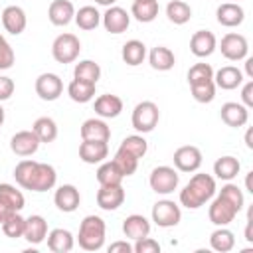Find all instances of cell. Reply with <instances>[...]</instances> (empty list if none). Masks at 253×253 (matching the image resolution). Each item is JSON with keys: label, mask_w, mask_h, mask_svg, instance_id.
<instances>
[{"label": "cell", "mask_w": 253, "mask_h": 253, "mask_svg": "<svg viewBox=\"0 0 253 253\" xmlns=\"http://www.w3.org/2000/svg\"><path fill=\"white\" fill-rule=\"evenodd\" d=\"M215 196V178L210 174H194L180 190V204L188 210H198Z\"/></svg>", "instance_id": "1"}, {"label": "cell", "mask_w": 253, "mask_h": 253, "mask_svg": "<svg viewBox=\"0 0 253 253\" xmlns=\"http://www.w3.org/2000/svg\"><path fill=\"white\" fill-rule=\"evenodd\" d=\"M105 233H107V225L103 217L85 215L79 225V235H77L79 247L85 251H99L105 245Z\"/></svg>", "instance_id": "2"}, {"label": "cell", "mask_w": 253, "mask_h": 253, "mask_svg": "<svg viewBox=\"0 0 253 253\" xmlns=\"http://www.w3.org/2000/svg\"><path fill=\"white\" fill-rule=\"evenodd\" d=\"M81 51V42L75 34H59L51 43V55L57 63H73Z\"/></svg>", "instance_id": "3"}, {"label": "cell", "mask_w": 253, "mask_h": 253, "mask_svg": "<svg viewBox=\"0 0 253 253\" xmlns=\"http://www.w3.org/2000/svg\"><path fill=\"white\" fill-rule=\"evenodd\" d=\"M158 119H160V111H158V105L152 103V101H142L134 107L132 111V117H130V123H132V128L136 132H150L154 130V126L158 125Z\"/></svg>", "instance_id": "4"}, {"label": "cell", "mask_w": 253, "mask_h": 253, "mask_svg": "<svg viewBox=\"0 0 253 253\" xmlns=\"http://www.w3.org/2000/svg\"><path fill=\"white\" fill-rule=\"evenodd\" d=\"M178 182H180V176L172 166H156L150 172V178H148V184H150L152 192L162 194V196L172 194L178 188Z\"/></svg>", "instance_id": "5"}, {"label": "cell", "mask_w": 253, "mask_h": 253, "mask_svg": "<svg viewBox=\"0 0 253 253\" xmlns=\"http://www.w3.org/2000/svg\"><path fill=\"white\" fill-rule=\"evenodd\" d=\"M219 49H221V55L225 59H229V61H241L249 53V43H247V38L243 34L229 32V34H225L221 38Z\"/></svg>", "instance_id": "6"}, {"label": "cell", "mask_w": 253, "mask_h": 253, "mask_svg": "<svg viewBox=\"0 0 253 253\" xmlns=\"http://www.w3.org/2000/svg\"><path fill=\"white\" fill-rule=\"evenodd\" d=\"M182 219L180 206L174 204L172 200H158L152 206V221L158 227H174Z\"/></svg>", "instance_id": "7"}, {"label": "cell", "mask_w": 253, "mask_h": 253, "mask_svg": "<svg viewBox=\"0 0 253 253\" xmlns=\"http://www.w3.org/2000/svg\"><path fill=\"white\" fill-rule=\"evenodd\" d=\"M36 93L42 101H55L63 93V81L55 73H42L36 79Z\"/></svg>", "instance_id": "8"}, {"label": "cell", "mask_w": 253, "mask_h": 253, "mask_svg": "<svg viewBox=\"0 0 253 253\" xmlns=\"http://www.w3.org/2000/svg\"><path fill=\"white\" fill-rule=\"evenodd\" d=\"M239 211L223 198V196H215L213 198V202L210 204V210H208V217H210V221L213 223V225H217V227H221V225H229L233 219H235V215H237Z\"/></svg>", "instance_id": "9"}, {"label": "cell", "mask_w": 253, "mask_h": 253, "mask_svg": "<svg viewBox=\"0 0 253 253\" xmlns=\"http://www.w3.org/2000/svg\"><path fill=\"white\" fill-rule=\"evenodd\" d=\"M55 182H57L55 168L51 164L38 162L36 168H34V174H32L28 190H32V192H47V190H51L55 186Z\"/></svg>", "instance_id": "10"}, {"label": "cell", "mask_w": 253, "mask_h": 253, "mask_svg": "<svg viewBox=\"0 0 253 253\" xmlns=\"http://www.w3.org/2000/svg\"><path fill=\"white\" fill-rule=\"evenodd\" d=\"M40 144H42V142H40V138L36 136L34 130H18V132L10 138V150H12L16 156H22V158L36 154L38 148H40Z\"/></svg>", "instance_id": "11"}, {"label": "cell", "mask_w": 253, "mask_h": 253, "mask_svg": "<svg viewBox=\"0 0 253 253\" xmlns=\"http://www.w3.org/2000/svg\"><path fill=\"white\" fill-rule=\"evenodd\" d=\"M174 166L180 172H196L202 166V150L194 144L180 146L174 152Z\"/></svg>", "instance_id": "12"}, {"label": "cell", "mask_w": 253, "mask_h": 253, "mask_svg": "<svg viewBox=\"0 0 253 253\" xmlns=\"http://www.w3.org/2000/svg\"><path fill=\"white\" fill-rule=\"evenodd\" d=\"M101 22H103V26H105V30L109 34H115L117 36V34L126 32V28L130 24V16L121 6H109L107 12L101 16Z\"/></svg>", "instance_id": "13"}, {"label": "cell", "mask_w": 253, "mask_h": 253, "mask_svg": "<svg viewBox=\"0 0 253 253\" xmlns=\"http://www.w3.org/2000/svg\"><path fill=\"white\" fill-rule=\"evenodd\" d=\"M53 204H55V208H57L59 211L71 213V211H75V210L79 208V204H81V194H79V190H77L73 184H63V186H59V188L55 190V194H53Z\"/></svg>", "instance_id": "14"}, {"label": "cell", "mask_w": 253, "mask_h": 253, "mask_svg": "<svg viewBox=\"0 0 253 253\" xmlns=\"http://www.w3.org/2000/svg\"><path fill=\"white\" fill-rule=\"evenodd\" d=\"M217 47V40L210 30H198L190 38V51L196 57H210Z\"/></svg>", "instance_id": "15"}, {"label": "cell", "mask_w": 253, "mask_h": 253, "mask_svg": "<svg viewBox=\"0 0 253 253\" xmlns=\"http://www.w3.org/2000/svg\"><path fill=\"white\" fill-rule=\"evenodd\" d=\"M219 117H221V121H223L227 126L239 128V126H245V125H247V121H249V109H247L245 105H241V103L229 101V103H223V105H221Z\"/></svg>", "instance_id": "16"}, {"label": "cell", "mask_w": 253, "mask_h": 253, "mask_svg": "<svg viewBox=\"0 0 253 253\" xmlns=\"http://www.w3.org/2000/svg\"><path fill=\"white\" fill-rule=\"evenodd\" d=\"M125 202V190L121 184L115 186H101L97 192V206L105 211H115Z\"/></svg>", "instance_id": "17"}, {"label": "cell", "mask_w": 253, "mask_h": 253, "mask_svg": "<svg viewBox=\"0 0 253 253\" xmlns=\"http://www.w3.org/2000/svg\"><path fill=\"white\" fill-rule=\"evenodd\" d=\"M2 26L8 34L12 36H20L26 26H28V18H26V12L24 8L20 6H6L2 10Z\"/></svg>", "instance_id": "18"}, {"label": "cell", "mask_w": 253, "mask_h": 253, "mask_svg": "<svg viewBox=\"0 0 253 253\" xmlns=\"http://www.w3.org/2000/svg\"><path fill=\"white\" fill-rule=\"evenodd\" d=\"M109 156V144L101 140H83L79 144V158L85 164H101Z\"/></svg>", "instance_id": "19"}, {"label": "cell", "mask_w": 253, "mask_h": 253, "mask_svg": "<svg viewBox=\"0 0 253 253\" xmlns=\"http://www.w3.org/2000/svg\"><path fill=\"white\" fill-rule=\"evenodd\" d=\"M215 18L221 26L225 28H235L239 24H243L245 20V10L237 4V2H225V4H219L217 10H215Z\"/></svg>", "instance_id": "20"}, {"label": "cell", "mask_w": 253, "mask_h": 253, "mask_svg": "<svg viewBox=\"0 0 253 253\" xmlns=\"http://www.w3.org/2000/svg\"><path fill=\"white\" fill-rule=\"evenodd\" d=\"M95 113L101 117V119H115L121 115L123 111V99L119 95H111V93H105V95H99L95 99V105H93Z\"/></svg>", "instance_id": "21"}, {"label": "cell", "mask_w": 253, "mask_h": 253, "mask_svg": "<svg viewBox=\"0 0 253 253\" xmlns=\"http://www.w3.org/2000/svg\"><path fill=\"white\" fill-rule=\"evenodd\" d=\"M47 237V221L43 215H30L26 217V227H24V239L32 245H40Z\"/></svg>", "instance_id": "22"}, {"label": "cell", "mask_w": 253, "mask_h": 253, "mask_svg": "<svg viewBox=\"0 0 253 253\" xmlns=\"http://www.w3.org/2000/svg\"><path fill=\"white\" fill-rule=\"evenodd\" d=\"M47 18L53 26H67L75 18V8L71 0H53L47 8Z\"/></svg>", "instance_id": "23"}, {"label": "cell", "mask_w": 253, "mask_h": 253, "mask_svg": "<svg viewBox=\"0 0 253 253\" xmlns=\"http://www.w3.org/2000/svg\"><path fill=\"white\" fill-rule=\"evenodd\" d=\"M213 83H215V87H219L223 91H231L243 83V73L235 65H225L213 73Z\"/></svg>", "instance_id": "24"}, {"label": "cell", "mask_w": 253, "mask_h": 253, "mask_svg": "<svg viewBox=\"0 0 253 253\" xmlns=\"http://www.w3.org/2000/svg\"><path fill=\"white\" fill-rule=\"evenodd\" d=\"M81 138L83 140H101V142H109L111 138V128L103 119H87L81 125Z\"/></svg>", "instance_id": "25"}, {"label": "cell", "mask_w": 253, "mask_h": 253, "mask_svg": "<svg viewBox=\"0 0 253 253\" xmlns=\"http://www.w3.org/2000/svg\"><path fill=\"white\" fill-rule=\"evenodd\" d=\"M123 233L132 241L142 239L150 233V221L140 213H132L123 221Z\"/></svg>", "instance_id": "26"}, {"label": "cell", "mask_w": 253, "mask_h": 253, "mask_svg": "<svg viewBox=\"0 0 253 253\" xmlns=\"http://www.w3.org/2000/svg\"><path fill=\"white\" fill-rule=\"evenodd\" d=\"M73 235L63 227H55L47 233V249L53 253H69L73 249Z\"/></svg>", "instance_id": "27"}, {"label": "cell", "mask_w": 253, "mask_h": 253, "mask_svg": "<svg viewBox=\"0 0 253 253\" xmlns=\"http://www.w3.org/2000/svg\"><path fill=\"white\" fill-rule=\"evenodd\" d=\"M148 63L152 69L156 71H170L176 63V57H174V51L166 45H156L150 49L148 53Z\"/></svg>", "instance_id": "28"}, {"label": "cell", "mask_w": 253, "mask_h": 253, "mask_svg": "<svg viewBox=\"0 0 253 253\" xmlns=\"http://www.w3.org/2000/svg\"><path fill=\"white\" fill-rule=\"evenodd\" d=\"M239 170H241L239 160L235 156H229V154L227 156H221V158H217L213 162V174H215V178L225 180V182H231L239 174Z\"/></svg>", "instance_id": "29"}, {"label": "cell", "mask_w": 253, "mask_h": 253, "mask_svg": "<svg viewBox=\"0 0 253 253\" xmlns=\"http://www.w3.org/2000/svg\"><path fill=\"white\" fill-rule=\"evenodd\" d=\"M121 57H123V61H125L126 65L136 67V65H140V63L144 61V57H146V45H144L140 40H128V42L123 45V49H121Z\"/></svg>", "instance_id": "30"}, {"label": "cell", "mask_w": 253, "mask_h": 253, "mask_svg": "<svg viewBox=\"0 0 253 253\" xmlns=\"http://www.w3.org/2000/svg\"><path fill=\"white\" fill-rule=\"evenodd\" d=\"M210 245H211V249L217 251V253H227V251H231V249L235 247V235H233L231 229H227L225 225H221V227H217L215 231H211V235H210Z\"/></svg>", "instance_id": "31"}, {"label": "cell", "mask_w": 253, "mask_h": 253, "mask_svg": "<svg viewBox=\"0 0 253 253\" xmlns=\"http://www.w3.org/2000/svg\"><path fill=\"white\" fill-rule=\"evenodd\" d=\"M99 77H101V67L93 59H83L73 69V79H79V81H85V83L97 85Z\"/></svg>", "instance_id": "32"}, {"label": "cell", "mask_w": 253, "mask_h": 253, "mask_svg": "<svg viewBox=\"0 0 253 253\" xmlns=\"http://www.w3.org/2000/svg\"><path fill=\"white\" fill-rule=\"evenodd\" d=\"M73 20H75L77 28L89 32V30H95L101 24V14H99V10L95 6H83V8H79L75 12V18Z\"/></svg>", "instance_id": "33"}, {"label": "cell", "mask_w": 253, "mask_h": 253, "mask_svg": "<svg viewBox=\"0 0 253 253\" xmlns=\"http://www.w3.org/2000/svg\"><path fill=\"white\" fill-rule=\"evenodd\" d=\"M67 95L71 101L75 103H89L95 97V85L93 83H85L79 79H73L67 85Z\"/></svg>", "instance_id": "34"}, {"label": "cell", "mask_w": 253, "mask_h": 253, "mask_svg": "<svg viewBox=\"0 0 253 253\" xmlns=\"http://www.w3.org/2000/svg\"><path fill=\"white\" fill-rule=\"evenodd\" d=\"M123 174H121V170L117 168V164L113 162V160H109V162H101V166L97 168V182L101 184V186H115V184H121L123 182Z\"/></svg>", "instance_id": "35"}, {"label": "cell", "mask_w": 253, "mask_h": 253, "mask_svg": "<svg viewBox=\"0 0 253 253\" xmlns=\"http://www.w3.org/2000/svg\"><path fill=\"white\" fill-rule=\"evenodd\" d=\"M166 16H168V20H170L172 24L182 26V24H186V22L192 18V8H190V4L184 2V0H172V2H168V6H166Z\"/></svg>", "instance_id": "36"}, {"label": "cell", "mask_w": 253, "mask_h": 253, "mask_svg": "<svg viewBox=\"0 0 253 253\" xmlns=\"http://www.w3.org/2000/svg\"><path fill=\"white\" fill-rule=\"evenodd\" d=\"M0 202H4L14 211H22L24 206H26L24 194L16 186H12V184H0Z\"/></svg>", "instance_id": "37"}, {"label": "cell", "mask_w": 253, "mask_h": 253, "mask_svg": "<svg viewBox=\"0 0 253 253\" xmlns=\"http://www.w3.org/2000/svg\"><path fill=\"white\" fill-rule=\"evenodd\" d=\"M32 130L36 132V136L40 138V142H53L57 138V125L53 119L49 117H40L36 119Z\"/></svg>", "instance_id": "38"}, {"label": "cell", "mask_w": 253, "mask_h": 253, "mask_svg": "<svg viewBox=\"0 0 253 253\" xmlns=\"http://www.w3.org/2000/svg\"><path fill=\"white\" fill-rule=\"evenodd\" d=\"M130 14H132L138 22H142V24L154 22L156 16H158V2H156V0H150V2H132Z\"/></svg>", "instance_id": "39"}, {"label": "cell", "mask_w": 253, "mask_h": 253, "mask_svg": "<svg viewBox=\"0 0 253 253\" xmlns=\"http://www.w3.org/2000/svg\"><path fill=\"white\" fill-rule=\"evenodd\" d=\"M113 162L117 164V168L121 170V174L125 178L126 176H132L136 172V168H138V158L132 156V154H128L126 150H121V148H117V152L113 156Z\"/></svg>", "instance_id": "40"}, {"label": "cell", "mask_w": 253, "mask_h": 253, "mask_svg": "<svg viewBox=\"0 0 253 253\" xmlns=\"http://www.w3.org/2000/svg\"><path fill=\"white\" fill-rule=\"evenodd\" d=\"M119 148L121 150H126L128 154H132V156H136L140 160L146 154V150H148V142L144 140L142 134H130V136L123 138V142H121Z\"/></svg>", "instance_id": "41"}, {"label": "cell", "mask_w": 253, "mask_h": 253, "mask_svg": "<svg viewBox=\"0 0 253 253\" xmlns=\"http://www.w3.org/2000/svg\"><path fill=\"white\" fill-rule=\"evenodd\" d=\"M190 91H192V97L198 103H211L215 99V83H213V79L202 81V83H192Z\"/></svg>", "instance_id": "42"}, {"label": "cell", "mask_w": 253, "mask_h": 253, "mask_svg": "<svg viewBox=\"0 0 253 253\" xmlns=\"http://www.w3.org/2000/svg\"><path fill=\"white\" fill-rule=\"evenodd\" d=\"M24 227H26V217L20 215V211L12 213V215L2 223V231H4V235L10 237V239L24 237Z\"/></svg>", "instance_id": "43"}, {"label": "cell", "mask_w": 253, "mask_h": 253, "mask_svg": "<svg viewBox=\"0 0 253 253\" xmlns=\"http://www.w3.org/2000/svg\"><path fill=\"white\" fill-rule=\"evenodd\" d=\"M36 160H20L14 168V178L18 182V186H22L24 190H28L30 186V180H32V174H34V168H36Z\"/></svg>", "instance_id": "44"}, {"label": "cell", "mask_w": 253, "mask_h": 253, "mask_svg": "<svg viewBox=\"0 0 253 253\" xmlns=\"http://www.w3.org/2000/svg\"><path fill=\"white\" fill-rule=\"evenodd\" d=\"M219 196H223L237 211H241L243 210V206H245V198H243V192H241V188L237 186V184H231V182H227L225 186H221V190H219Z\"/></svg>", "instance_id": "45"}, {"label": "cell", "mask_w": 253, "mask_h": 253, "mask_svg": "<svg viewBox=\"0 0 253 253\" xmlns=\"http://www.w3.org/2000/svg\"><path fill=\"white\" fill-rule=\"evenodd\" d=\"M213 79V67L210 63H194L188 69V83H202Z\"/></svg>", "instance_id": "46"}, {"label": "cell", "mask_w": 253, "mask_h": 253, "mask_svg": "<svg viewBox=\"0 0 253 253\" xmlns=\"http://www.w3.org/2000/svg\"><path fill=\"white\" fill-rule=\"evenodd\" d=\"M132 251H134V253H158V251H160V245H158L156 239H152V237L146 235V237L134 241Z\"/></svg>", "instance_id": "47"}, {"label": "cell", "mask_w": 253, "mask_h": 253, "mask_svg": "<svg viewBox=\"0 0 253 253\" xmlns=\"http://www.w3.org/2000/svg\"><path fill=\"white\" fill-rule=\"evenodd\" d=\"M14 59H16V55H14L12 45L6 40H2L0 42V69H10L14 65Z\"/></svg>", "instance_id": "48"}, {"label": "cell", "mask_w": 253, "mask_h": 253, "mask_svg": "<svg viewBox=\"0 0 253 253\" xmlns=\"http://www.w3.org/2000/svg\"><path fill=\"white\" fill-rule=\"evenodd\" d=\"M14 89H16L14 81L10 77H6V75H0V103L8 101L14 95Z\"/></svg>", "instance_id": "49"}, {"label": "cell", "mask_w": 253, "mask_h": 253, "mask_svg": "<svg viewBox=\"0 0 253 253\" xmlns=\"http://www.w3.org/2000/svg\"><path fill=\"white\" fill-rule=\"evenodd\" d=\"M241 105H245L247 109L249 107H253V81L249 79L245 85H243V89H241Z\"/></svg>", "instance_id": "50"}, {"label": "cell", "mask_w": 253, "mask_h": 253, "mask_svg": "<svg viewBox=\"0 0 253 253\" xmlns=\"http://www.w3.org/2000/svg\"><path fill=\"white\" fill-rule=\"evenodd\" d=\"M130 251H132V245L126 241H115L109 245V253H130Z\"/></svg>", "instance_id": "51"}, {"label": "cell", "mask_w": 253, "mask_h": 253, "mask_svg": "<svg viewBox=\"0 0 253 253\" xmlns=\"http://www.w3.org/2000/svg\"><path fill=\"white\" fill-rule=\"evenodd\" d=\"M12 213H16V211H14L12 208H8L4 202H0V225H2V223H4Z\"/></svg>", "instance_id": "52"}, {"label": "cell", "mask_w": 253, "mask_h": 253, "mask_svg": "<svg viewBox=\"0 0 253 253\" xmlns=\"http://www.w3.org/2000/svg\"><path fill=\"white\" fill-rule=\"evenodd\" d=\"M245 73L249 79H253V57H245Z\"/></svg>", "instance_id": "53"}, {"label": "cell", "mask_w": 253, "mask_h": 253, "mask_svg": "<svg viewBox=\"0 0 253 253\" xmlns=\"http://www.w3.org/2000/svg\"><path fill=\"white\" fill-rule=\"evenodd\" d=\"M251 134H253V130H251V128H247V132H245V144H247V148H253V142H251Z\"/></svg>", "instance_id": "54"}, {"label": "cell", "mask_w": 253, "mask_h": 253, "mask_svg": "<svg viewBox=\"0 0 253 253\" xmlns=\"http://www.w3.org/2000/svg\"><path fill=\"white\" fill-rule=\"evenodd\" d=\"M251 176H253V172H247V178H245V188H247V192H251V194H253V188H251Z\"/></svg>", "instance_id": "55"}, {"label": "cell", "mask_w": 253, "mask_h": 253, "mask_svg": "<svg viewBox=\"0 0 253 253\" xmlns=\"http://www.w3.org/2000/svg\"><path fill=\"white\" fill-rule=\"evenodd\" d=\"M95 2H97V4H101V6H107V8H109V6H115V2H117V0H95Z\"/></svg>", "instance_id": "56"}, {"label": "cell", "mask_w": 253, "mask_h": 253, "mask_svg": "<svg viewBox=\"0 0 253 253\" xmlns=\"http://www.w3.org/2000/svg\"><path fill=\"white\" fill-rule=\"evenodd\" d=\"M4 117H6V113H4V109H2V105H0V126L4 125Z\"/></svg>", "instance_id": "57"}, {"label": "cell", "mask_w": 253, "mask_h": 253, "mask_svg": "<svg viewBox=\"0 0 253 253\" xmlns=\"http://www.w3.org/2000/svg\"><path fill=\"white\" fill-rule=\"evenodd\" d=\"M134 2H150V0H134Z\"/></svg>", "instance_id": "58"}, {"label": "cell", "mask_w": 253, "mask_h": 253, "mask_svg": "<svg viewBox=\"0 0 253 253\" xmlns=\"http://www.w3.org/2000/svg\"><path fill=\"white\" fill-rule=\"evenodd\" d=\"M2 40H4V36H2V34H0V42H2Z\"/></svg>", "instance_id": "59"}, {"label": "cell", "mask_w": 253, "mask_h": 253, "mask_svg": "<svg viewBox=\"0 0 253 253\" xmlns=\"http://www.w3.org/2000/svg\"><path fill=\"white\" fill-rule=\"evenodd\" d=\"M235 2H239V0H235Z\"/></svg>", "instance_id": "60"}]
</instances>
